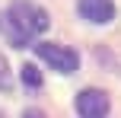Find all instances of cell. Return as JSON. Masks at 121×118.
<instances>
[{
	"mask_svg": "<svg viewBox=\"0 0 121 118\" xmlns=\"http://www.w3.org/2000/svg\"><path fill=\"white\" fill-rule=\"evenodd\" d=\"M48 26H51L48 13H45L38 3H32V0H16V3H10L6 19H3L6 38L13 42V48H26V45L35 42Z\"/></svg>",
	"mask_w": 121,
	"mask_h": 118,
	"instance_id": "cell-1",
	"label": "cell"
},
{
	"mask_svg": "<svg viewBox=\"0 0 121 118\" xmlns=\"http://www.w3.org/2000/svg\"><path fill=\"white\" fill-rule=\"evenodd\" d=\"M35 54L42 57L48 67H54L57 74H73L80 67V54L73 48H64V45H54V42H38L35 45Z\"/></svg>",
	"mask_w": 121,
	"mask_h": 118,
	"instance_id": "cell-2",
	"label": "cell"
},
{
	"mask_svg": "<svg viewBox=\"0 0 121 118\" xmlns=\"http://www.w3.org/2000/svg\"><path fill=\"white\" fill-rule=\"evenodd\" d=\"M77 115L80 118H105L108 115V96L96 86L80 89L77 93Z\"/></svg>",
	"mask_w": 121,
	"mask_h": 118,
	"instance_id": "cell-3",
	"label": "cell"
},
{
	"mask_svg": "<svg viewBox=\"0 0 121 118\" xmlns=\"http://www.w3.org/2000/svg\"><path fill=\"white\" fill-rule=\"evenodd\" d=\"M77 10L83 19H89L96 26H105L115 19V3L112 0H77Z\"/></svg>",
	"mask_w": 121,
	"mask_h": 118,
	"instance_id": "cell-4",
	"label": "cell"
},
{
	"mask_svg": "<svg viewBox=\"0 0 121 118\" xmlns=\"http://www.w3.org/2000/svg\"><path fill=\"white\" fill-rule=\"evenodd\" d=\"M19 77H22V83L29 89H38V86H42V70H38L35 64H22V67H19Z\"/></svg>",
	"mask_w": 121,
	"mask_h": 118,
	"instance_id": "cell-5",
	"label": "cell"
},
{
	"mask_svg": "<svg viewBox=\"0 0 121 118\" xmlns=\"http://www.w3.org/2000/svg\"><path fill=\"white\" fill-rule=\"evenodd\" d=\"M13 86V77H10V64H6V57L0 54V89H10Z\"/></svg>",
	"mask_w": 121,
	"mask_h": 118,
	"instance_id": "cell-6",
	"label": "cell"
},
{
	"mask_svg": "<svg viewBox=\"0 0 121 118\" xmlns=\"http://www.w3.org/2000/svg\"><path fill=\"white\" fill-rule=\"evenodd\" d=\"M22 118H45V112H38V109H26Z\"/></svg>",
	"mask_w": 121,
	"mask_h": 118,
	"instance_id": "cell-7",
	"label": "cell"
}]
</instances>
